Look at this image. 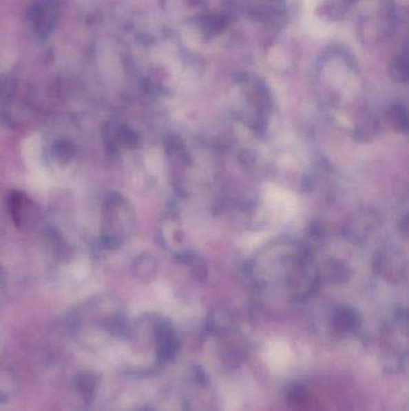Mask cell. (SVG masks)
I'll return each mask as SVG.
<instances>
[{
    "label": "cell",
    "mask_w": 409,
    "mask_h": 411,
    "mask_svg": "<svg viewBox=\"0 0 409 411\" xmlns=\"http://www.w3.org/2000/svg\"><path fill=\"white\" fill-rule=\"evenodd\" d=\"M375 267L377 273L388 283L399 284L405 279L407 272L405 257L396 249L386 248L378 252Z\"/></svg>",
    "instance_id": "6da1fadb"
},
{
    "label": "cell",
    "mask_w": 409,
    "mask_h": 411,
    "mask_svg": "<svg viewBox=\"0 0 409 411\" xmlns=\"http://www.w3.org/2000/svg\"><path fill=\"white\" fill-rule=\"evenodd\" d=\"M378 226V218L372 212H363L354 217L352 223L348 225V234L350 239L363 241L366 239L370 232Z\"/></svg>",
    "instance_id": "7a4b0ae2"
},
{
    "label": "cell",
    "mask_w": 409,
    "mask_h": 411,
    "mask_svg": "<svg viewBox=\"0 0 409 411\" xmlns=\"http://www.w3.org/2000/svg\"><path fill=\"white\" fill-rule=\"evenodd\" d=\"M136 273L142 281H149L155 278L158 273V262L153 257H142L136 263Z\"/></svg>",
    "instance_id": "5b68a950"
},
{
    "label": "cell",
    "mask_w": 409,
    "mask_h": 411,
    "mask_svg": "<svg viewBox=\"0 0 409 411\" xmlns=\"http://www.w3.org/2000/svg\"><path fill=\"white\" fill-rule=\"evenodd\" d=\"M180 260L189 268L191 276L197 283H204L207 281L209 270H208V263L205 262L203 257L196 252H185L180 255Z\"/></svg>",
    "instance_id": "3957f363"
},
{
    "label": "cell",
    "mask_w": 409,
    "mask_h": 411,
    "mask_svg": "<svg viewBox=\"0 0 409 411\" xmlns=\"http://www.w3.org/2000/svg\"><path fill=\"white\" fill-rule=\"evenodd\" d=\"M391 126L401 134H406L408 131V119L407 113L403 108H395L391 113Z\"/></svg>",
    "instance_id": "8992f818"
},
{
    "label": "cell",
    "mask_w": 409,
    "mask_h": 411,
    "mask_svg": "<svg viewBox=\"0 0 409 411\" xmlns=\"http://www.w3.org/2000/svg\"><path fill=\"white\" fill-rule=\"evenodd\" d=\"M317 272H318V278L328 281H335V283L347 281L349 274L348 268L342 265V262L334 259L326 261L322 267L321 271Z\"/></svg>",
    "instance_id": "277c9868"
}]
</instances>
